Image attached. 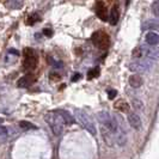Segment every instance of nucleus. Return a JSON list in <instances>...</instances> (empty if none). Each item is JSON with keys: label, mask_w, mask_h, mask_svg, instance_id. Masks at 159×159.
I'll use <instances>...</instances> for the list:
<instances>
[{"label": "nucleus", "mask_w": 159, "mask_h": 159, "mask_svg": "<svg viewBox=\"0 0 159 159\" xmlns=\"http://www.w3.org/2000/svg\"><path fill=\"white\" fill-rule=\"evenodd\" d=\"M45 121H47L50 130L53 132V134H55V135H60L61 133H63V130L67 126L63 117L61 115V113H60V110L48 113L45 115Z\"/></svg>", "instance_id": "obj_1"}, {"label": "nucleus", "mask_w": 159, "mask_h": 159, "mask_svg": "<svg viewBox=\"0 0 159 159\" xmlns=\"http://www.w3.org/2000/svg\"><path fill=\"white\" fill-rule=\"evenodd\" d=\"M97 120L99 121L101 127L111 132L113 134H116L117 127H118L117 115H111L108 111H99V113H97Z\"/></svg>", "instance_id": "obj_2"}, {"label": "nucleus", "mask_w": 159, "mask_h": 159, "mask_svg": "<svg viewBox=\"0 0 159 159\" xmlns=\"http://www.w3.org/2000/svg\"><path fill=\"white\" fill-rule=\"evenodd\" d=\"M74 116H75L77 121L79 122V125L83 128H85L90 134H92V135L97 134V129H96V126H95L93 121L90 118V116L87 115L85 111H83L81 109H75L74 110Z\"/></svg>", "instance_id": "obj_3"}, {"label": "nucleus", "mask_w": 159, "mask_h": 159, "mask_svg": "<svg viewBox=\"0 0 159 159\" xmlns=\"http://www.w3.org/2000/svg\"><path fill=\"white\" fill-rule=\"evenodd\" d=\"M156 61H152V60H136V61H133L129 63V68L132 72L135 73H145L147 71H150L153 66H154Z\"/></svg>", "instance_id": "obj_4"}, {"label": "nucleus", "mask_w": 159, "mask_h": 159, "mask_svg": "<svg viewBox=\"0 0 159 159\" xmlns=\"http://www.w3.org/2000/svg\"><path fill=\"white\" fill-rule=\"evenodd\" d=\"M91 40H92V43L95 44L97 48H99V49H105V48H108V47H109V43H110L109 36H108L105 32H103V31H97V32H95V34L92 35Z\"/></svg>", "instance_id": "obj_5"}, {"label": "nucleus", "mask_w": 159, "mask_h": 159, "mask_svg": "<svg viewBox=\"0 0 159 159\" xmlns=\"http://www.w3.org/2000/svg\"><path fill=\"white\" fill-rule=\"evenodd\" d=\"M37 65V56L35 54V52L32 49H25L24 50V61H23V66H24V70L27 71H31L36 67Z\"/></svg>", "instance_id": "obj_6"}, {"label": "nucleus", "mask_w": 159, "mask_h": 159, "mask_svg": "<svg viewBox=\"0 0 159 159\" xmlns=\"http://www.w3.org/2000/svg\"><path fill=\"white\" fill-rule=\"evenodd\" d=\"M127 120H128V123L130 125L132 128H134L135 130L141 129V127H143L141 118H140V116L138 115L135 111H128V114H127Z\"/></svg>", "instance_id": "obj_7"}, {"label": "nucleus", "mask_w": 159, "mask_h": 159, "mask_svg": "<svg viewBox=\"0 0 159 159\" xmlns=\"http://www.w3.org/2000/svg\"><path fill=\"white\" fill-rule=\"evenodd\" d=\"M145 58L152 61H156L159 59V47H145L144 45Z\"/></svg>", "instance_id": "obj_8"}, {"label": "nucleus", "mask_w": 159, "mask_h": 159, "mask_svg": "<svg viewBox=\"0 0 159 159\" xmlns=\"http://www.w3.org/2000/svg\"><path fill=\"white\" fill-rule=\"evenodd\" d=\"M102 132V138L104 140V143L108 145V146H114L116 144V139H115V134H113L111 132L107 130L105 128L101 127Z\"/></svg>", "instance_id": "obj_9"}, {"label": "nucleus", "mask_w": 159, "mask_h": 159, "mask_svg": "<svg viewBox=\"0 0 159 159\" xmlns=\"http://www.w3.org/2000/svg\"><path fill=\"white\" fill-rule=\"evenodd\" d=\"M96 15L98 16L102 20H107L108 19V9H107L104 2L98 1L96 4Z\"/></svg>", "instance_id": "obj_10"}, {"label": "nucleus", "mask_w": 159, "mask_h": 159, "mask_svg": "<svg viewBox=\"0 0 159 159\" xmlns=\"http://www.w3.org/2000/svg\"><path fill=\"white\" fill-rule=\"evenodd\" d=\"M145 41H146V43L148 44V45L154 47V45H157V44L159 43V35L157 34V32L150 31V32L146 34V36H145Z\"/></svg>", "instance_id": "obj_11"}, {"label": "nucleus", "mask_w": 159, "mask_h": 159, "mask_svg": "<svg viewBox=\"0 0 159 159\" xmlns=\"http://www.w3.org/2000/svg\"><path fill=\"white\" fill-rule=\"evenodd\" d=\"M143 29L145 30H153L159 32V19H148L143 23Z\"/></svg>", "instance_id": "obj_12"}, {"label": "nucleus", "mask_w": 159, "mask_h": 159, "mask_svg": "<svg viewBox=\"0 0 159 159\" xmlns=\"http://www.w3.org/2000/svg\"><path fill=\"white\" fill-rule=\"evenodd\" d=\"M34 81H35V78L32 77V74H27V75L22 77V78L18 80L17 85L19 87H28V86H30Z\"/></svg>", "instance_id": "obj_13"}, {"label": "nucleus", "mask_w": 159, "mask_h": 159, "mask_svg": "<svg viewBox=\"0 0 159 159\" xmlns=\"http://www.w3.org/2000/svg\"><path fill=\"white\" fill-rule=\"evenodd\" d=\"M144 84V79L139 74H133L129 78V85L132 87H140Z\"/></svg>", "instance_id": "obj_14"}, {"label": "nucleus", "mask_w": 159, "mask_h": 159, "mask_svg": "<svg viewBox=\"0 0 159 159\" xmlns=\"http://www.w3.org/2000/svg\"><path fill=\"white\" fill-rule=\"evenodd\" d=\"M118 18H120L118 9H117V6H113L111 10H110V15H109V22H110V24H111V25L117 24Z\"/></svg>", "instance_id": "obj_15"}, {"label": "nucleus", "mask_w": 159, "mask_h": 159, "mask_svg": "<svg viewBox=\"0 0 159 159\" xmlns=\"http://www.w3.org/2000/svg\"><path fill=\"white\" fill-rule=\"evenodd\" d=\"M132 107L133 109L135 110V113H145V104L143 103V101L138 99V98H133L132 99Z\"/></svg>", "instance_id": "obj_16"}, {"label": "nucleus", "mask_w": 159, "mask_h": 159, "mask_svg": "<svg viewBox=\"0 0 159 159\" xmlns=\"http://www.w3.org/2000/svg\"><path fill=\"white\" fill-rule=\"evenodd\" d=\"M23 1H19V0H12V1H5V5L9 7V9H11V10H19V9H22V6H23Z\"/></svg>", "instance_id": "obj_17"}, {"label": "nucleus", "mask_w": 159, "mask_h": 159, "mask_svg": "<svg viewBox=\"0 0 159 159\" xmlns=\"http://www.w3.org/2000/svg\"><path fill=\"white\" fill-rule=\"evenodd\" d=\"M114 107H115L116 110H118V111H121V113L128 111V104L123 101V99H118V101L114 104Z\"/></svg>", "instance_id": "obj_18"}, {"label": "nucleus", "mask_w": 159, "mask_h": 159, "mask_svg": "<svg viewBox=\"0 0 159 159\" xmlns=\"http://www.w3.org/2000/svg\"><path fill=\"white\" fill-rule=\"evenodd\" d=\"M9 139V129L4 126H0V144H5Z\"/></svg>", "instance_id": "obj_19"}, {"label": "nucleus", "mask_w": 159, "mask_h": 159, "mask_svg": "<svg viewBox=\"0 0 159 159\" xmlns=\"http://www.w3.org/2000/svg\"><path fill=\"white\" fill-rule=\"evenodd\" d=\"M133 58L135 59H143L145 58L144 54V45H139L133 50Z\"/></svg>", "instance_id": "obj_20"}, {"label": "nucleus", "mask_w": 159, "mask_h": 159, "mask_svg": "<svg viewBox=\"0 0 159 159\" xmlns=\"http://www.w3.org/2000/svg\"><path fill=\"white\" fill-rule=\"evenodd\" d=\"M60 113H61V115L63 117V120H65V122H66V125L67 126H70V125H72L73 123V116L68 113V111H63V110H60Z\"/></svg>", "instance_id": "obj_21"}, {"label": "nucleus", "mask_w": 159, "mask_h": 159, "mask_svg": "<svg viewBox=\"0 0 159 159\" xmlns=\"http://www.w3.org/2000/svg\"><path fill=\"white\" fill-rule=\"evenodd\" d=\"M19 127L24 130L35 129V128H36L32 123H30V122H28V121H20V122H19Z\"/></svg>", "instance_id": "obj_22"}, {"label": "nucleus", "mask_w": 159, "mask_h": 159, "mask_svg": "<svg viewBox=\"0 0 159 159\" xmlns=\"http://www.w3.org/2000/svg\"><path fill=\"white\" fill-rule=\"evenodd\" d=\"M99 75V68H93L91 71H89L87 73V79H93V78H97Z\"/></svg>", "instance_id": "obj_23"}, {"label": "nucleus", "mask_w": 159, "mask_h": 159, "mask_svg": "<svg viewBox=\"0 0 159 159\" xmlns=\"http://www.w3.org/2000/svg\"><path fill=\"white\" fill-rule=\"evenodd\" d=\"M40 20V17L38 15H36V13H32V15L29 16V18H28V20H27V23L30 24V25H32V24H35L36 22H38Z\"/></svg>", "instance_id": "obj_24"}, {"label": "nucleus", "mask_w": 159, "mask_h": 159, "mask_svg": "<svg viewBox=\"0 0 159 159\" xmlns=\"http://www.w3.org/2000/svg\"><path fill=\"white\" fill-rule=\"evenodd\" d=\"M152 12L156 17L159 18V1H154L152 4Z\"/></svg>", "instance_id": "obj_25"}, {"label": "nucleus", "mask_w": 159, "mask_h": 159, "mask_svg": "<svg viewBox=\"0 0 159 159\" xmlns=\"http://www.w3.org/2000/svg\"><path fill=\"white\" fill-rule=\"evenodd\" d=\"M116 93H117V92H116L115 90L109 91V92H108V97H109V99H114V98H115V96H116Z\"/></svg>", "instance_id": "obj_26"}, {"label": "nucleus", "mask_w": 159, "mask_h": 159, "mask_svg": "<svg viewBox=\"0 0 159 159\" xmlns=\"http://www.w3.org/2000/svg\"><path fill=\"white\" fill-rule=\"evenodd\" d=\"M80 77H81V75H80L79 73H75V74H74V77H72V81H77V80H79V79H80Z\"/></svg>", "instance_id": "obj_27"}, {"label": "nucleus", "mask_w": 159, "mask_h": 159, "mask_svg": "<svg viewBox=\"0 0 159 159\" xmlns=\"http://www.w3.org/2000/svg\"><path fill=\"white\" fill-rule=\"evenodd\" d=\"M44 34H47L48 36H50V35H52V31H50V30H45V31H44Z\"/></svg>", "instance_id": "obj_28"}]
</instances>
